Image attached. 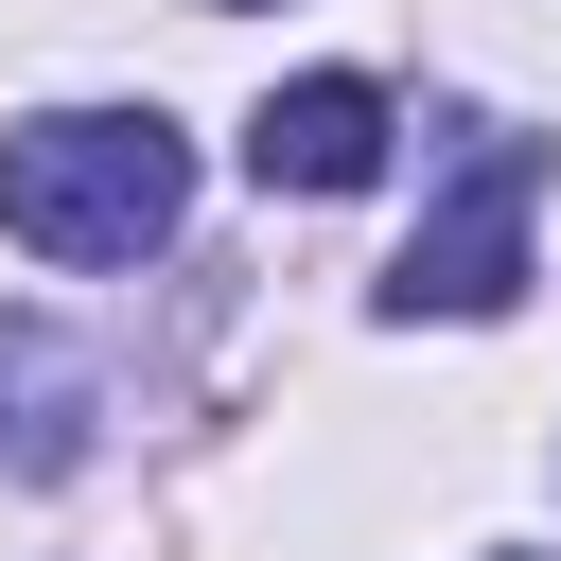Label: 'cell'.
I'll list each match as a JSON object with an SVG mask.
<instances>
[{
	"mask_svg": "<svg viewBox=\"0 0 561 561\" xmlns=\"http://www.w3.org/2000/svg\"><path fill=\"white\" fill-rule=\"evenodd\" d=\"M245 175H263V193H368V175H386V88H368V70H298V88H263Z\"/></svg>",
	"mask_w": 561,
	"mask_h": 561,
	"instance_id": "cell-3",
	"label": "cell"
},
{
	"mask_svg": "<svg viewBox=\"0 0 561 561\" xmlns=\"http://www.w3.org/2000/svg\"><path fill=\"white\" fill-rule=\"evenodd\" d=\"M526 210H543V140H473L456 193L403 228L386 316H508V298H526Z\"/></svg>",
	"mask_w": 561,
	"mask_h": 561,
	"instance_id": "cell-2",
	"label": "cell"
},
{
	"mask_svg": "<svg viewBox=\"0 0 561 561\" xmlns=\"http://www.w3.org/2000/svg\"><path fill=\"white\" fill-rule=\"evenodd\" d=\"M175 210H193V158L158 105H53L0 140V228L35 263H140Z\"/></svg>",
	"mask_w": 561,
	"mask_h": 561,
	"instance_id": "cell-1",
	"label": "cell"
}]
</instances>
